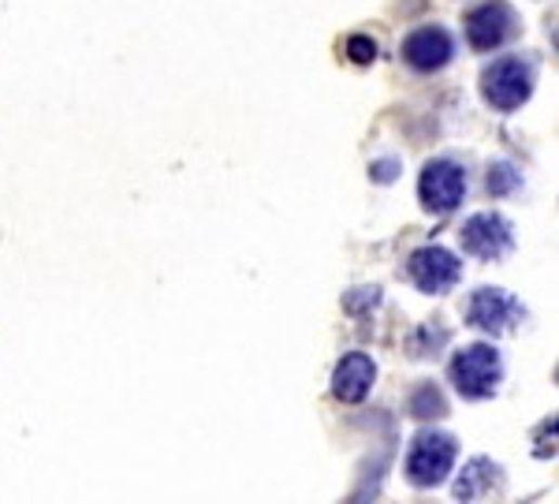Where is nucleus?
<instances>
[{"label": "nucleus", "instance_id": "1", "mask_svg": "<svg viewBox=\"0 0 559 504\" xmlns=\"http://www.w3.org/2000/svg\"><path fill=\"white\" fill-rule=\"evenodd\" d=\"M455 456H459V441L444 430H421L406 449L403 470L406 482L418 486V490H433V486H444L447 475L455 467Z\"/></svg>", "mask_w": 559, "mask_h": 504}, {"label": "nucleus", "instance_id": "2", "mask_svg": "<svg viewBox=\"0 0 559 504\" xmlns=\"http://www.w3.org/2000/svg\"><path fill=\"white\" fill-rule=\"evenodd\" d=\"M447 374L463 400H489L504 382V359L493 344H470V348L455 351Z\"/></svg>", "mask_w": 559, "mask_h": 504}, {"label": "nucleus", "instance_id": "3", "mask_svg": "<svg viewBox=\"0 0 559 504\" xmlns=\"http://www.w3.org/2000/svg\"><path fill=\"white\" fill-rule=\"evenodd\" d=\"M481 98L496 113H515L533 98V67L522 56H499L481 72Z\"/></svg>", "mask_w": 559, "mask_h": 504}, {"label": "nucleus", "instance_id": "4", "mask_svg": "<svg viewBox=\"0 0 559 504\" xmlns=\"http://www.w3.org/2000/svg\"><path fill=\"white\" fill-rule=\"evenodd\" d=\"M418 198L429 214L444 217V214H455L466 198V172L463 165L447 161V157H437L421 168L418 176Z\"/></svg>", "mask_w": 559, "mask_h": 504}, {"label": "nucleus", "instance_id": "5", "mask_svg": "<svg viewBox=\"0 0 559 504\" xmlns=\"http://www.w3.org/2000/svg\"><path fill=\"white\" fill-rule=\"evenodd\" d=\"M459 243H463L466 255L481 258V262H499L515 243L511 221H507L504 214H493V209L473 214L470 221L459 229Z\"/></svg>", "mask_w": 559, "mask_h": 504}, {"label": "nucleus", "instance_id": "6", "mask_svg": "<svg viewBox=\"0 0 559 504\" xmlns=\"http://www.w3.org/2000/svg\"><path fill=\"white\" fill-rule=\"evenodd\" d=\"M515 27H519V20H515V8L507 4V0H485V4H478L473 12H466L463 20L466 41H470V49H478V53L499 49L515 34Z\"/></svg>", "mask_w": 559, "mask_h": 504}, {"label": "nucleus", "instance_id": "7", "mask_svg": "<svg viewBox=\"0 0 559 504\" xmlns=\"http://www.w3.org/2000/svg\"><path fill=\"white\" fill-rule=\"evenodd\" d=\"M406 276L414 281V288L426 292V296H444L459 284L463 262L444 247H418L406 258Z\"/></svg>", "mask_w": 559, "mask_h": 504}, {"label": "nucleus", "instance_id": "8", "mask_svg": "<svg viewBox=\"0 0 559 504\" xmlns=\"http://www.w3.org/2000/svg\"><path fill=\"white\" fill-rule=\"evenodd\" d=\"M522 318H526L522 302L515 296H507L504 288H478L470 296V302H466V322L489 336L511 333Z\"/></svg>", "mask_w": 559, "mask_h": 504}, {"label": "nucleus", "instance_id": "9", "mask_svg": "<svg viewBox=\"0 0 559 504\" xmlns=\"http://www.w3.org/2000/svg\"><path fill=\"white\" fill-rule=\"evenodd\" d=\"M403 64L418 75H437L452 64L455 56V38L444 27H418L403 38Z\"/></svg>", "mask_w": 559, "mask_h": 504}, {"label": "nucleus", "instance_id": "10", "mask_svg": "<svg viewBox=\"0 0 559 504\" xmlns=\"http://www.w3.org/2000/svg\"><path fill=\"white\" fill-rule=\"evenodd\" d=\"M377 382V363L366 351H347L333 370V397L340 403H362Z\"/></svg>", "mask_w": 559, "mask_h": 504}, {"label": "nucleus", "instance_id": "11", "mask_svg": "<svg viewBox=\"0 0 559 504\" xmlns=\"http://www.w3.org/2000/svg\"><path fill=\"white\" fill-rule=\"evenodd\" d=\"M493 490H499V464H493L489 456H473L463 467V475L455 478V497L459 501H481Z\"/></svg>", "mask_w": 559, "mask_h": 504}, {"label": "nucleus", "instance_id": "12", "mask_svg": "<svg viewBox=\"0 0 559 504\" xmlns=\"http://www.w3.org/2000/svg\"><path fill=\"white\" fill-rule=\"evenodd\" d=\"M406 411H411L418 423H429V418H444L447 415V400L433 382H421L418 389L406 397Z\"/></svg>", "mask_w": 559, "mask_h": 504}, {"label": "nucleus", "instance_id": "13", "mask_svg": "<svg viewBox=\"0 0 559 504\" xmlns=\"http://www.w3.org/2000/svg\"><path fill=\"white\" fill-rule=\"evenodd\" d=\"M485 183H489V195L504 198V195H511V191L522 183V172L511 161H496L493 168H489V180Z\"/></svg>", "mask_w": 559, "mask_h": 504}, {"label": "nucleus", "instance_id": "14", "mask_svg": "<svg viewBox=\"0 0 559 504\" xmlns=\"http://www.w3.org/2000/svg\"><path fill=\"white\" fill-rule=\"evenodd\" d=\"M343 53H347V61H351V64L366 67L380 56V46L369 38V34H351V38L343 41Z\"/></svg>", "mask_w": 559, "mask_h": 504}, {"label": "nucleus", "instance_id": "15", "mask_svg": "<svg viewBox=\"0 0 559 504\" xmlns=\"http://www.w3.org/2000/svg\"><path fill=\"white\" fill-rule=\"evenodd\" d=\"M380 307V288L377 284H366V288H354L343 296V310L347 314H369V310Z\"/></svg>", "mask_w": 559, "mask_h": 504}, {"label": "nucleus", "instance_id": "16", "mask_svg": "<svg viewBox=\"0 0 559 504\" xmlns=\"http://www.w3.org/2000/svg\"><path fill=\"white\" fill-rule=\"evenodd\" d=\"M447 340L444 329H433V325H426V329H418L414 336V356H437V348Z\"/></svg>", "mask_w": 559, "mask_h": 504}, {"label": "nucleus", "instance_id": "17", "mask_svg": "<svg viewBox=\"0 0 559 504\" xmlns=\"http://www.w3.org/2000/svg\"><path fill=\"white\" fill-rule=\"evenodd\" d=\"M369 176L377 183H392L395 176H400V161H395V157H385V161H373L369 165Z\"/></svg>", "mask_w": 559, "mask_h": 504}]
</instances>
